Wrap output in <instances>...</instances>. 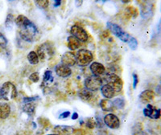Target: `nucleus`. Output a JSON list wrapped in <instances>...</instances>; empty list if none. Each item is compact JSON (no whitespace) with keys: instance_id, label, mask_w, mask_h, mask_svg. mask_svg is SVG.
<instances>
[{"instance_id":"4c0bfd02","label":"nucleus","mask_w":161,"mask_h":135,"mask_svg":"<svg viewBox=\"0 0 161 135\" xmlns=\"http://www.w3.org/2000/svg\"><path fill=\"white\" fill-rule=\"evenodd\" d=\"M78 117H79V116H78V113H76V112H75V113H73V115H72L71 118L73 119V120H76V119L78 118Z\"/></svg>"},{"instance_id":"c85d7f7f","label":"nucleus","mask_w":161,"mask_h":135,"mask_svg":"<svg viewBox=\"0 0 161 135\" xmlns=\"http://www.w3.org/2000/svg\"><path fill=\"white\" fill-rule=\"evenodd\" d=\"M8 39L6 38V36L3 34V33L0 32V48L5 49V48H7V46H8Z\"/></svg>"},{"instance_id":"c9c22d12","label":"nucleus","mask_w":161,"mask_h":135,"mask_svg":"<svg viewBox=\"0 0 161 135\" xmlns=\"http://www.w3.org/2000/svg\"><path fill=\"white\" fill-rule=\"evenodd\" d=\"M83 4V0H75V5L77 8H80Z\"/></svg>"},{"instance_id":"6e6552de","label":"nucleus","mask_w":161,"mask_h":135,"mask_svg":"<svg viewBox=\"0 0 161 135\" xmlns=\"http://www.w3.org/2000/svg\"><path fill=\"white\" fill-rule=\"evenodd\" d=\"M70 33L73 36L80 40V42H87L89 39L88 33L86 30L78 25H73L70 29Z\"/></svg>"},{"instance_id":"bb28decb","label":"nucleus","mask_w":161,"mask_h":135,"mask_svg":"<svg viewBox=\"0 0 161 135\" xmlns=\"http://www.w3.org/2000/svg\"><path fill=\"white\" fill-rule=\"evenodd\" d=\"M112 102H113L114 107L117 108V109H119V110L123 109L125 106V100L123 98H116Z\"/></svg>"},{"instance_id":"20e7f679","label":"nucleus","mask_w":161,"mask_h":135,"mask_svg":"<svg viewBox=\"0 0 161 135\" xmlns=\"http://www.w3.org/2000/svg\"><path fill=\"white\" fill-rule=\"evenodd\" d=\"M106 27H107L109 31H111L114 35H115L116 37H118L120 40H122L123 43L128 42L130 36H131L130 34H128V33L125 31L123 28H121L120 26L116 24H114V23L111 22H107L106 23Z\"/></svg>"},{"instance_id":"f8f14e48","label":"nucleus","mask_w":161,"mask_h":135,"mask_svg":"<svg viewBox=\"0 0 161 135\" xmlns=\"http://www.w3.org/2000/svg\"><path fill=\"white\" fill-rule=\"evenodd\" d=\"M61 63L68 67H72L77 64L76 60V55H74L71 51H67L64 53V55L61 57Z\"/></svg>"},{"instance_id":"f257e3e1","label":"nucleus","mask_w":161,"mask_h":135,"mask_svg":"<svg viewBox=\"0 0 161 135\" xmlns=\"http://www.w3.org/2000/svg\"><path fill=\"white\" fill-rule=\"evenodd\" d=\"M15 24L18 28V35L20 40L28 43H32L36 40L38 29L29 19L24 15H19L15 19Z\"/></svg>"},{"instance_id":"dca6fc26","label":"nucleus","mask_w":161,"mask_h":135,"mask_svg":"<svg viewBox=\"0 0 161 135\" xmlns=\"http://www.w3.org/2000/svg\"><path fill=\"white\" fill-rule=\"evenodd\" d=\"M53 131L60 135H69L74 133V129L69 126H57L54 127Z\"/></svg>"},{"instance_id":"b1692460","label":"nucleus","mask_w":161,"mask_h":135,"mask_svg":"<svg viewBox=\"0 0 161 135\" xmlns=\"http://www.w3.org/2000/svg\"><path fill=\"white\" fill-rule=\"evenodd\" d=\"M34 3L40 9H46L49 5V0H34Z\"/></svg>"},{"instance_id":"f3484780","label":"nucleus","mask_w":161,"mask_h":135,"mask_svg":"<svg viewBox=\"0 0 161 135\" xmlns=\"http://www.w3.org/2000/svg\"><path fill=\"white\" fill-rule=\"evenodd\" d=\"M101 93H102L103 97L106 99L113 98L116 94V92L114 91L113 88L107 84H104V85L101 87Z\"/></svg>"},{"instance_id":"2eb2a0df","label":"nucleus","mask_w":161,"mask_h":135,"mask_svg":"<svg viewBox=\"0 0 161 135\" xmlns=\"http://www.w3.org/2000/svg\"><path fill=\"white\" fill-rule=\"evenodd\" d=\"M139 100L143 104H149L151 101H152L155 97V93L152 90L146 89L143 91L139 95Z\"/></svg>"},{"instance_id":"ea45409f","label":"nucleus","mask_w":161,"mask_h":135,"mask_svg":"<svg viewBox=\"0 0 161 135\" xmlns=\"http://www.w3.org/2000/svg\"><path fill=\"white\" fill-rule=\"evenodd\" d=\"M110 0H95L96 3H105L108 2Z\"/></svg>"},{"instance_id":"6ab92c4d","label":"nucleus","mask_w":161,"mask_h":135,"mask_svg":"<svg viewBox=\"0 0 161 135\" xmlns=\"http://www.w3.org/2000/svg\"><path fill=\"white\" fill-rule=\"evenodd\" d=\"M67 43H68V48L70 50H72V51L78 49L80 47V44H81V42H80V40H78L77 38L73 36V35H70V36L68 37Z\"/></svg>"},{"instance_id":"37998d69","label":"nucleus","mask_w":161,"mask_h":135,"mask_svg":"<svg viewBox=\"0 0 161 135\" xmlns=\"http://www.w3.org/2000/svg\"><path fill=\"white\" fill-rule=\"evenodd\" d=\"M48 135H60V134H57V133H56V134H48Z\"/></svg>"},{"instance_id":"7ed1b4c3","label":"nucleus","mask_w":161,"mask_h":135,"mask_svg":"<svg viewBox=\"0 0 161 135\" xmlns=\"http://www.w3.org/2000/svg\"><path fill=\"white\" fill-rule=\"evenodd\" d=\"M36 53L39 59L42 61H44L51 58L55 54V47L53 43L47 41L39 46Z\"/></svg>"},{"instance_id":"aec40b11","label":"nucleus","mask_w":161,"mask_h":135,"mask_svg":"<svg viewBox=\"0 0 161 135\" xmlns=\"http://www.w3.org/2000/svg\"><path fill=\"white\" fill-rule=\"evenodd\" d=\"M100 106L102 108V110L105 112H113L115 109L111 100L106 98L101 100Z\"/></svg>"},{"instance_id":"1a4fd4ad","label":"nucleus","mask_w":161,"mask_h":135,"mask_svg":"<svg viewBox=\"0 0 161 135\" xmlns=\"http://www.w3.org/2000/svg\"><path fill=\"white\" fill-rule=\"evenodd\" d=\"M103 122H104L105 125L107 127L110 128L112 130L119 129V126H120V120L114 113H108V114H106L104 117Z\"/></svg>"},{"instance_id":"72a5a7b5","label":"nucleus","mask_w":161,"mask_h":135,"mask_svg":"<svg viewBox=\"0 0 161 135\" xmlns=\"http://www.w3.org/2000/svg\"><path fill=\"white\" fill-rule=\"evenodd\" d=\"M69 116H70V112L69 111H65V112H64V113H62L61 114H60V118H62V119L68 118Z\"/></svg>"},{"instance_id":"393cba45","label":"nucleus","mask_w":161,"mask_h":135,"mask_svg":"<svg viewBox=\"0 0 161 135\" xmlns=\"http://www.w3.org/2000/svg\"><path fill=\"white\" fill-rule=\"evenodd\" d=\"M14 23H15V20H14V16H13V15L12 14H8L5 21V27L8 28V29L11 30V28H12Z\"/></svg>"},{"instance_id":"39448f33","label":"nucleus","mask_w":161,"mask_h":135,"mask_svg":"<svg viewBox=\"0 0 161 135\" xmlns=\"http://www.w3.org/2000/svg\"><path fill=\"white\" fill-rule=\"evenodd\" d=\"M93 60V53L88 49L80 48V49L77 51V54H76L77 64L79 66H81V67H85V66H87L90 64H91Z\"/></svg>"},{"instance_id":"2f4dec72","label":"nucleus","mask_w":161,"mask_h":135,"mask_svg":"<svg viewBox=\"0 0 161 135\" xmlns=\"http://www.w3.org/2000/svg\"><path fill=\"white\" fill-rule=\"evenodd\" d=\"M30 80H31L33 83H36L40 80V75H39V73H31L29 77Z\"/></svg>"},{"instance_id":"7c9ffc66","label":"nucleus","mask_w":161,"mask_h":135,"mask_svg":"<svg viewBox=\"0 0 161 135\" xmlns=\"http://www.w3.org/2000/svg\"><path fill=\"white\" fill-rule=\"evenodd\" d=\"M126 11L128 12L129 15L130 16L134 17V18H136V17L138 16L139 15V12H138V10L135 8H132V7H129V8H126Z\"/></svg>"},{"instance_id":"9b49d317","label":"nucleus","mask_w":161,"mask_h":135,"mask_svg":"<svg viewBox=\"0 0 161 135\" xmlns=\"http://www.w3.org/2000/svg\"><path fill=\"white\" fill-rule=\"evenodd\" d=\"M143 114L145 117H149L152 119H159L161 116V110L159 109H156L155 106L150 104H147L144 110Z\"/></svg>"},{"instance_id":"c756f323","label":"nucleus","mask_w":161,"mask_h":135,"mask_svg":"<svg viewBox=\"0 0 161 135\" xmlns=\"http://www.w3.org/2000/svg\"><path fill=\"white\" fill-rule=\"evenodd\" d=\"M86 127H88L89 129H93L97 126V122L93 118H88L86 120Z\"/></svg>"},{"instance_id":"5701e85b","label":"nucleus","mask_w":161,"mask_h":135,"mask_svg":"<svg viewBox=\"0 0 161 135\" xmlns=\"http://www.w3.org/2000/svg\"><path fill=\"white\" fill-rule=\"evenodd\" d=\"M28 62L30 63L32 65H36L39 63L40 61V59H39L38 55H37V53L34 51H31L28 53Z\"/></svg>"},{"instance_id":"a19ab883","label":"nucleus","mask_w":161,"mask_h":135,"mask_svg":"<svg viewBox=\"0 0 161 135\" xmlns=\"http://www.w3.org/2000/svg\"><path fill=\"white\" fill-rule=\"evenodd\" d=\"M120 1L123 3H128L130 2V0H120Z\"/></svg>"},{"instance_id":"9d476101","label":"nucleus","mask_w":161,"mask_h":135,"mask_svg":"<svg viewBox=\"0 0 161 135\" xmlns=\"http://www.w3.org/2000/svg\"><path fill=\"white\" fill-rule=\"evenodd\" d=\"M152 3L149 0H142L140 3V13L142 17L144 19L148 18L152 15L153 11Z\"/></svg>"},{"instance_id":"a878e982","label":"nucleus","mask_w":161,"mask_h":135,"mask_svg":"<svg viewBox=\"0 0 161 135\" xmlns=\"http://www.w3.org/2000/svg\"><path fill=\"white\" fill-rule=\"evenodd\" d=\"M53 80H54V78L53 77V73L49 70L45 71L44 74V78H43V82L48 84L49 82H53Z\"/></svg>"},{"instance_id":"412c9836","label":"nucleus","mask_w":161,"mask_h":135,"mask_svg":"<svg viewBox=\"0 0 161 135\" xmlns=\"http://www.w3.org/2000/svg\"><path fill=\"white\" fill-rule=\"evenodd\" d=\"M93 92L87 89H83L78 92V97L84 101H89L93 98Z\"/></svg>"},{"instance_id":"4be33fe9","label":"nucleus","mask_w":161,"mask_h":135,"mask_svg":"<svg viewBox=\"0 0 161 135\" xmlns=\"http://www.w3.org/2000/svg\"><path fill=\"white\" fill-rule=\"evenodd\" d=\"M35 110L36 105L32 102L24 103V106H23V111L27 113L28 116H31V117L35 114Z\"/></svg>"},{"instance_id":"cd10ccee","label":"nucleus","mask_w":161,"mask_h":135,"mask_svg":"<svg viewBox=\"0 0 161 135\" xmlns=\"http://www.w3.org/2000/svg\"><path fill=\"white\" fill-rule=\"evenodd\" d=\"M127 44H128L129 47H130V48L131 50H136V49H137L138 41H137V40L135 38V37L130 36V40H129V41L127 42Z\"/></svg>"},{"instance_id":"c03bdc74","label":"nucleus","mask_w":161,"mask_h":135,"mask_svg":"<svg viewBox=\"0 0 161 135\" xmlns=\"http://www.w3.org/2000/svg\"><path fill=\"white\" fill-rule=\"evenodd\" d=\"M159 81H160V84H161V77H160V79H159Z\"/></svg>"},{"instance_id":"e433bc0d","label":"nucleus","mask_w":161,"mask_h":135,"mask_svg":"<svg viewBox=\"0 0 161 135\" xmlns=\"http://www.w3.org/2000/svg\"><path fill=\"white\" fill-rule=\"evenodd\" d=\"M61 1H62V0H54V4H53L54 7H55V8L59 7V6L61 4Z\"/></svg>"},{"instance_id":"a211bd4d","label":"nucleus","mask_w":161,"mask_h":135,"mask_svg":"<svg viewBox=\"0 0 161 135\" xmlns=\"http://www.w3.org/2000/svg\"><path fill=\"white\" fill-rule=\"evenodd\" d=\"M11 113V106L6 102L0 103V119H7Z\"/></svg>"},{"instance_id":"ddd939ff","label":"nucleus","mask_w":161,"mask_h":135,"mask_svg":"<svg viewBox=\"0 0 161 135\" xmlns=\"http://www.w3.org/2000/svg\"><path fill=\"white\" fill-rule=\"evenodd\" d=\"M55 72L58 77H62V78H66L69 77L72 74V70L69 67L64 65L63 64H60L56 66Z\"/></svg>"},{"instance_id":"79ce46f5","label":"nucleus","mask_w":161,"mask_h":135,"mask_svg":"<svg viewBox=\"0 0 161 135\" xmlns=\"http://www.w3.org/2000/svg\"><path fill=\"white\" fill-rule=\"evenodd\" d=\"M8 1H10V2H13V1H15V0H8Z\"/></svg>"},{"instance_id":"f03ea898","label":"nucleus","mask_w":161,"mask_h":135,"mask_svg":"<svg viewBox=\"0 0 161 135\" xmlns=\"http://www.w3.org/2000/svg\"><path fill=\"white\" fill-rule=\"evenodd\" d=\"M17 97V89L11 81L3 83L0 87V99L5 100H11Z\"/></svg>"},{"instance_id":"0eeeda50","label":"nucleus","mask_w":161,"mask_h":135,"mask_svg":"<svg viewBox=\"0 0 161 135\" xmlns=\"http://www.w3.org/2000/svg\"><path fill=\"white\" fill-rule=\"evenodd\" d=\"M106 84L111 86L116 93H119L123 89V80L115 73H110L106 77Z\"/></svg>"},{"instance_id":"4468645a","label":"nucleus","mask_w":161,"mask_h":135,"mask_svg":"<svg viewBox=\"0 0 161 135\" xmlns=\"http://www.w3.org/2000/svg\"><path fill=\"white\" fill-rule=\"evenodd\" d=\"M90 71L93 73V75L94 76H98L101 77L102 75H103L105 73H106V68L103 65V64H101L99 62H92L90 64Z\"/></svg>"},{"instance_id":"58836bf2","label":"nucleus","mask_w":161,"mask_h":135,"mask_svg":"<svg viewBox=\"0 0 161 135\" xmlns=\"http://www.w3.org/2000/svg\"><path fill=\"white\" fill-rule=\"evenodd\" d=\"M156 93H157L159 95H161V84L158 86L157 89H156Z\"/></svg>"},{"instance_id":"473e14b6","label":"nucleus","mask_w":161,"mask_h":135,"mask_svg":"<svg viewBox=\"0 0 161 135\" xmlns=\"http://www.w3.org/2000/svg\"><path fill=\"white\" fill-rule=\"evenodd\" d=\"M132 77H133V88L136 89L138 84H139V77H138V75L136 73H134L132 74Z\"/></svg>"},{"instance_id":"423d86ee","label":"nucleus","mask_w":161,"mask_h":135,"mask_svg":"<svg viewBox=\"0 0 161 135\" xmlns=\"http://www.w3.org/2000/svg\"><path fill=\"white\" fill-rule=\"evenodd\" d=\"M103 80L98 76H90L87 77L84 81V85L86 89L92 92L97 91L103 86Z\"/></svg>"},{"instance_id":"f704fd0d","label":"nucleus","mask_w":161,"mask_h":135,"mask_svg":"<svg viewBox=\"0 0 161 135\" xmlns=\"http://www.w3.org/2000/svg\"><path fill=\"white\" fill-rule=\"evenodd\" d=\"M36 97H25L24 99V103H28V102H32L33 100H35Z\"/></svg>"}]
</instances>
